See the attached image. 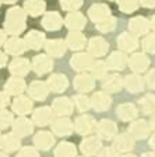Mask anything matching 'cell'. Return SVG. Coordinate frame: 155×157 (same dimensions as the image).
I'll return each instance as SVG.
<instances>
[{
  "label": "cell",
  "mask_w": 155,
  "mask_h": 157,
  "mask_svg": "<svg viewBox=\"0 0 155 157\" xmlns=\"http://www.w3.org/2000/svg\"><path fill=\"white\" fill-rule=\"evenodd\" d=\"M27 27V13L23 7L14 6L7 10L4 20V31L9 35L18 36Z\"/></svg>",
  "instance_id": "6da1fadb"
},
{
  "label": "cell",
  "mask_w": 155,
  "mask_h": 157,
  "mask_svg": "<svg viewBox=\"0 0 155 157\" xmlns=\"http://www.w3.org/2000/svg\"><path fill=\"white\" fill-rule=\"evenodd\" d=\"M97 121H95L94 118L91 117V115H80V117L76 118L74 121V132L80 135H91L92 132H97Z\"/></svg>",
  "instance_id": "7a4b0ae2"
},
{
  "label": "cell",
  "mask_w": 155,
  "mask_h": 157,
  "mask_svg": "<svg viewBox=\"0 0 155 157\" xmlns=\"http://www.w3.org/2000/svg\"><path fill=\"white\" fill-rule=\"evenodd\" d=\"M55 111L52 109V107H39L36 109H34L32 112V122L38 126H48L52 125L55 121Z\"/></svg>",
  "instance_id": "3957f363"
},
{
  "label": "cell",
  "mask_w": 155,
  "mask_h": 157,
  "mask_svg": "<svg viewBox=\"0 0 155 157\" xmlns=\"http://www.w3.org/2000/svg\"><path fill=\"white\" fill-rule=\"evenodd\" d=\"M31 66H32V70L38 76H43L53 69V60H52V58L49 55L41 53V55H36L32 58Z\"/></svg>",
  "instance_id": "277c9868"
},
{
  "label": "cell",
  "mask_w": 155,
  "mask_h": 157,
  "mask_svg": "<svg viewBox=\"0 0 155 157\" xmlns=\"http://www.w3.org/2000/svg\"><path fill=\"white\" fill-rule=\"evenodd\" d=\"M52 126V133L56 136H70L74 132V122L70 121L67 117H59L53 121Z\"/></svg>",
  "instance_id": "5b68a950"
},
{
  "label": "cell",
  "mask_w": 155,
  "mask_h": 157,
  "mask_svg": "<svg viewBox=\"0 0 155 157\" xmlns=\"http://www.w3.org/2000/svg\"><path fill=\"white\" fill-rule=\"evenodd\" d=\"M34 108V102L31 97H25V95H18L16 97L14 101H11V109L14 114L18 117H25V115L31 114Z\"/></svg>",
  "instance_id": "8992f818"
},
{
  "label": "cell",
  "mask_w": 155,
  "mask_h": 157,
  "mask_svg": "<svg viewBox=\"0 0 155 157\" xmlns=\"http://www.w3.org/2000/svg\"><path fill=\"white\" fill-rule=\"evenodd\" d=\"M94 63V59L90 53L85 52H78L76 55L71 56L70 59V66L74 69L76 72H84V70H90L91 66Z\"/></svg>",
  "instance_id": "52a82bcc"
},
{
  "label": "cell",
  "mask_w": 155,
  "mask_h": 157,
  "mask_svg": "<svg viewBox=\"0 0 155 157\" xmlns=\"http://www.w3.org/2000/svg\"><path fill=\"white\" fill-rule=\"evenodd\" d=\"M4 51H6L7 55L18 58L20 55H23L27 51L25 39L20 38V36H11V38H9L6 41V44H4Z\"/></svg>",
  "instance_id": "ba28073f"
},
{
  "label": "cell",
  "mask_w": 155,
  "mask_h": 157,
  "mask_svg": "<svg viewBox=\"0 0 155 157\" xmlns=\"http://www.w3.org/2000/svg\"><path fill=\"white\" fill-rule=\"evenodd\" d=\"M52 109L57 117H68L74 111V102L67 97H57L52 102Z\"/></svg>",
  "instance_id": "9c48e42d"
},
{
  "label": "cell",
  "mask_w": 155,
  "mask_h": 157,
  "mask_svg": "<svg viewBox=\"0 0 155 157\" xmlns=\"http://www.w3.org/2000/svg\"><path fill=\"white\" fill-rule=\"evenodd\" d=\"M34 126H35V124L32 121H29L28 118L18 117L17 119H14L11 129H13V133H16L18 137H25L34 132Z\"/></svg>",
  "instance_id": "30bf717a"
},
{
  "label": "cell",
  "mask_w": 155,
  "mask_h": 157,
  "mask_svg": "<svg viewBox=\"0 0 155 157\" xmlns=\"http://www.w3.org/2000/svg\"><path fill=\"white\" fill-rule=\"evenodd\" d=\"M116 135H117V126L113 121H110V119H102V121L98 122L97 136L99 139L110 140V139H115Z\"/></svg>",
  "instance_id": "8fae6325"
},
{
  "label": "cell",
  "mask_w": 155,
  "mask_h": 157,
  "mask_svg": "<svg viewBox=\"0 0 155 157\" xmlns=\"http://www.w3.org/2000/svg\"><path fill=\"white\" fill-rule=\"evenodd\" d=\"M45 51L46 55L50 58H61L67 51V42L63 39H48L45 42Z\"/></svg>",
  "instance_id": "7c38bea8"
},
{
  "label": "cell",
  "mask_w": 155,
  "mask_h": 157,
  "mask_svg": "<svg viewBox=\"0 0 155 157\" xmlns=\"http://www.w3.org/2000/svg\"><path fill=\"white\" fill-rule=\"evenodd\" d=\"M80 150L87 157L95 156L97 153H99L102 150V142H101V139L98 136H88L81 140Z\"/></svg>",
  "instance_id": "4fadbf2b"
},
{
  "label": "cell",
  "mask_w": 155,
  "mask_h": 157,
  "mask_svg": "<svg viewBox=\"0 0 155 157\" xmlns=\"http://www.w3.org/2000/svg\"><path fill=\"white\" fill-rule=\"evenodd\" d=\"M32 69L31 66V62L28 59L24 58H14L11 62L9 63V70L13 76H17V77H24L29 73V70Z\"/></svg>",
  "instance_id": "5bb4252c"
},
{
  "label": "cell",
  "mask_w": 155,
  "mask_h": 157,
  "mask_svg": "<svg viewBox=\"0 0 155 157\" xmlns=\"http://www.w3.org/2000/svg\"><path fill=\"white\" fill-rule=\"evenodd\" d=\"M73 86L77 91H80L81 94H85L87 91L94 90L95 87V78L92 77V75H88V73H80L74 77V82Z\"/></svg>",
  "instance_id": "9a60e30c"
},
{
  "label": "cell",
  "mask_w": 155,
  "mask_h": 157,
  "mask_svg": "<svg viewBox=\"0 0 155 157\" xmlns=\"http://www.w3.org/2000/svg\"><path fill=\"white\" fill-rule=\"evenodd\" d=\"M88 53L94 58H99V56H103L108 52L109 49V44L102 38V36H92V38L88 41Z\"/></svg>",
  "instance_id": "2e32d148"
},
{
  "label": "cell",
  "mask_w": 155,
  "mask_h": 157,
  "mask_svg": "<svg viewBox=\"0 0 155 157\" xmlns=\"http://www.w3.org/2000/svg\"><path fill=\"white\" fill-rule=\"evenodd\" d=\"M34 144L38 150H50L55 144V135L48 131H39L34 136Z\"/></svg>",
  "instance_id": "e0dca14e"
},
{
  "label": "cell",
  "mask_w": 155,
  "mask_h": 157,
  "mask_svg": "<svg viewBox=\"0 0 155 157\" xmlns=\"http://www.w3.org/2000/svg\"><path fill=\"white\" fill-rule=\"evenodd\" d=\"M49 87H48V83L46 82H41V80H35L29 84L28 87V94L29 97L35 100V101H43L46 100L49 94Z\"/></svg>",
  "instance_id": "ac0fdd59"
},
{
  "label": "cell",
  "mask_w": 155,
  "mask_h": 157,
  "mask_svg": "<svg viewBox=\"0 0 155 157\" xmlns=\"http://www.w3.org/2000/svg\"><path fill=\"white\" fill-rule=\"evenodd\" d=\"M27 90V83L23 77H17V76H13L10 77L9 80L4 84V91L7 93L9 95H21L24 91Z\"/></svg>",
  "instance_id": "d6986e66"
},
{
  "label": "cell",
  "mask_w": 155,
  "mask_h": 157,
  "mask_svg": "<svg viewBox=\"0 0 155 157\" xmlns=\"http://www.w3.org/2000/svg\"><path fill=\"white\" fill-rule=\"evenodd\" d=\"M110 104H112V98L109 97L106 91H95L91 97V107L98 112H103L109 109Z\"/></svg>",
  "instance_id": "ffe728a7"
},
{
  "label": "cell",
  "mask_w": 155,
  "mask_h": 157,
  "mask_svg": "<svg viewBox=\"0 0 155 157\" xmlns=\"http://www.w3.org/2000/svg\"><path fill=\"white\" fill-rule=\"evenodd\" d=\"M21 140L16 133H6L2 135L0 137V150L4 151V153H13V151L21 149Z\"/></svg>",
  "instance_id": "44dd1931"
},
{
  "label": "cell",
  "mask_w": 155,
  "mask_h": 157,
  "mask_svg": "<svg viewBox=\"0 0 155 157\" xmlns=\"http://www.w3.org/2000/svg\"><path fill=\"white\" fill-rule=\"evenodd\" d=\"M85 24H87L85 16L83 13H78V11L67 13V16L65 17V25L70 31H80L85 27Z\"/></svg>",
  "instance_id": "7402d4cb"
},
{
  "label": "cell",
  "mask_w": 155,
  "mask_h": 157,
  "mask_svg": "<svg viewBox=\"0 0 155 157\" xmlns=\"http://www.w3.org/2000/svg\"><path fill=\"white\" fill-rule=\"evenodd\" d=\"M113 149L120 153H126L130 151L134 147V139L130 133H119L113 139Z\"/></svg>",
  "instance_id": "603a6c76"
},
{
  "label": "cell",
  "mask_w": 155,
  "mask_h": 157,
  "mask_svg": "<svg viewBox=\"0 0 155 157\" xmlns=\"http://www.w3.org/2000/svg\"><path fill=\"white\" fill-rule=\"evenodd\" d=\"M48 87L52 93H63L68 87V80L63 73H53L48 78Z\"/></svg>",
  "instance_id": "cb8c5ba5"
},
{
  "label": "cell",
  "mask_w": 155,
  "mask_h": 157,
  "mask_svg": "<svg viewBox=\"0 0 155 157\" xmlns=\"http://www.w3.org/2000/svg\"><path fill=\"white\" fill-rule=\"evenodd\" d=\"M63 24H65V20L61 18V16L56 11L45 13L42 17V27L48 31H57V29L61 28Z\"/></svg>",
  "instance_id": "d4e9b609"
},
{
  "label": "cell",
  "mask_w": 155,
  "mask_h": 157,
  "mask_svg": "<svg viewBox=\"0 0 155 157\" xmlns=\"http://www.w3.org/2000/svg\"><path fill=\"white\" fill-rule=\"evenodd\" d=\"M24 39H25L27 48L34 49V51H38V49L43 48L46 42L45 34L41 33V31H36V29H31L29 33H27Z\"/></svg>",
  "instance_id": "484cf974"
},
{
  "label": "cell",
  "mask_w": 155,
  "mask_h": 157,
  "mask_svg": "<svg viewBox=\"0 0 155 157\" xmlns=\"http://www.w3.org/2000/svg\"><path fill=\"white\" fill-rule=\"evenodd\" d=\"M88 17L98 24L103 20H106L108 17H110V9L103 3H95L88 9Z\"/></svg>",
  "instance_id": "4316f807"
},
{
  "label": "cell",
  "mask_w": 155,
  "mask_h": 157,
  "mask_svg": "<svg viewBox=\"0 0 155 157\" xmlns=\"http://www.w3.org/2000/svg\"><path fill=\"white\" fill-rule=\"evenodd\" d=\"M101 84H102V88L106 93H117L122 90L123 84H124V80L119 75H109L102 78Z\"/></svg>",
  "instance_id": "83f0119b"
},
{
  "label": "cell",
  "mask_w": 155,
  "mask_h": 157,
  "mask_svg": "<svg viewBox=\"0 0 155 157\" xmlns=\"http://www.w3.org/2000/svg\"><path fill=\"white\" fill-rule=\"evenodd\" d=\"M23 9L25 10V13L31 17H38L45 14L46 3L43 0H25L24 2Z\"/></svg>",
  "instance_id": "f1b7e54d"
},
{
  "label": "cell",
  "mask_w": 155,
  "mask_h": 157,
  "mask_svg": "<svg viewBox=\"0 0 155 157\" xmlns=\"http://www.w3.org/2000/svg\"><path fill=\"white\" fill-rule=\"evenodd\" d=\"M66 42L71 51H81L83 48H85L87 41H85L84 34H81L80 31H70L66 36Z\"/></svg>",
  "instance_id": "f546056e"
},
{
  "label": "cell",
  "mask_w": 155,
  "mask_h": 157,
  "mask_svg": "<svg viewBox=\"0 0 155 157\" xmlns=\"http://www.w3.org/2000/svg\"><path fill=\"white\" fill-rule=\"evenodd\" d=\"M129 133L136 139H146L149 133V126L146 121L138 119V121H134L129 128Z\"/></svg>",
  "instance_id": "4dcf8cb0"
},
{
  "label": "cell",
  "mask_w": 155,
  "mask_h": 157,
  "mask_svg": "<svg viewBox=\"0 0 155 157\" xmlns=\"http://www.w3.org/2000/svg\"><path fill=\"white\" fill-rule=\"evenodd\" d=\"M116 115L122 121H131V119H134L137 117V108L133 104H130V102L120 104L116 108Z\"/></svg>",
  "instance_id": "1f68e13d"
},
{
  "label": "cell",
  "mask_w": 155,
  "mask_h": 157,
  "mask_svg": "<svg viewBox=\"0 0 155 157\" xmlns=\"http://www.w3.org/2000/svg\"><path fill=\"white\" fill-rule=\"evenodd\" d=\"M55 157H76L77 156V149L76 144L71 142H60L55 147Z\"/></svg>",
  "instance_id": "d6a6232c"
},
{
  "label": "cell",
  "mask_w": 155,
  "mask_h": 157,
  "mask_svg": "<svg viewBox=\"0 0 155 157\" xmlns=\"http://www.w3.org/2000/svg\"><path fill=\"white\" fill-rule=\"evenodd\" d=\"M124 65H126V56L120 52L110 53V56L106 59L108 69H112V70H122Z\"/></svg>",
  "instance_id": "836d02e7"
},
{
  "label": "cell",
  "mask_w": 155,
  "mask_h": 157,
  "mask_svg": "<svg viewBox=\"0 0 155 157\" xmlns=\"http://www.w3.org/2000/svg\"><path fill=\"white\" fill-rule=\"evenodd\" d=\"M124 87H126L130 93H140V91H142L144 84H142V80L138 76L131 75L124 78Z\"/></svg>",
  "instance_id": "e575fe53"
},
{
  "label": "cell",
  "mask_w": 155,
  "mask_h": 157,
  "mask_svg": "<svg viewBox=\"0 0 155 157\" xmlns=\"http://www.w3.org/2000/svg\"><path fill=\"white\" fill-rule=\"evenodd\" d=\"M106 70H108L106 62L94 60V63H92V66H91V69H90V73L92 75L94 78H101V80H102V78L106 76Z\"/></svg>",
  "instance_id": "d590c367"
},
{
  "label": "cell",
  "mask_w": 155,
  "mask_h": 157,
  "mask_svg": "<svg viewBox=\"0 0 155 157\" xmlns=\"http://www.w3.org/2000/svg\"><path fill=\"white\" fill-rule=\"evenodd\" d=\"M140 109H141L144 114H151L155 111V95L152 94H147L138 101Z\"/></svg>",
  "instance_id": "8d00e7d4"
},
{
  "label": "cell",
  "mask_w": 155,
  "mask_h": 157,
  "mask_svg": "<svg viewBox=\"0 0 155 157\" xmlns=\"http://www.w3.org/2000/svg\"><path fill=\"white\" fill-rule=\"evenodd\" d=\"M73 102H74V107L77 108L80 112H87L91 108V98L87 97L85 94H77L73 98Z\"/></svg>",
  "instance_id": "74e56055"
},
{
  "label": "cell",
  "mask_w": 155,
  "mask_h": 157,
  "mask_svg": "<svg viewBox=\"0 0 155 157\" xmlns=\"http://www.w3.org/2000/svg\"><path fill=\"white\" fill-rule=\"evenodd\" d=\"M117 45L123 51H131V49H134L137 46V41L134 36L129 35V34H122L117 38Z\"/></svg>",
  "instance_id": "f35d334b"
},
{
  "label": "cell",
  "mask_w": 155,
  "mask_h": 157,
  "mask_svg": "<svg viewBox=\"0 0 155 157\" xmlns=\"http://www.w3.org/2000/svg\"><path fill=\"white\" fill-rule=\"evenodd\" d=\"M129 65L134 72H142V70L147 67V65H148V60L146 59L144 55H134L130 59Z\"/></svg>",
  "instance_id": "ab89813d"
},
{
  "label": "cell",
  "mask_w": 155,
  "mask_h": 157,
  "mask_svg": "<svg viewBox=\"0 0 155 157\" xmlns=\"http://www.w3.org/2000/svg\"><path fill=\"white\" fill-rule=\"evenodd\" d=\"M95 27H97V29L101 31V33H110V31H113L115 27H116V18H115V17H108L106 20H103L101 23L95 24Z\"/></svg>",
  "instance_id": "60d3db41"
},
{
  "label": "cell",
  "mask_w": 155,
  "mask_h": 157,
  "mask_svg": "<svg viewBox=\"0 0 155 157\" xmlns=\"http://www.w3.org/2000/svg\"><path fill=\"white\" fill-rule=\"evenodd\" d=\"M14 115L13 112L7 111V109H0V129H7V128L13 126Z\"/></svg>",
  "instance_id": "b9f144b4"
},
{
  "label": "cell",
  "mask_w": 155,
  "mask_h": 157,
  "mask_svg": "<svg viewBox=\"0 0 155 157\" xmlns=\"http://www.w3.org/2000/svg\"><path fill=\"white\" fill-rule=\"evenodd\" d=\"M59 2H60V7L67 13L77 11L83 6V0H59Z\"/></svg>",
  "instance_id": "7bdbcfd3"
},
{
  "label": "cell",
  "mask_w": 155,
  "mask_h": 157,
  "mask_svg": "<svg viewBox=\"0 0 155 157\" xmlns=\"http://www.w3.org/2000/svg\"><path fill=\"white\" fill-rule=\"evenodd\" d=\"M130 28H131L134 33H144L147 29L146 20L144 18H133L131 21H130Z\"/></svg>",
  "instance_id": "ee69618b"
},
{
  "label": "cell",
  "mask_w": 155,
  "mask_h": 157,
  "mask_svg": "<svg viewBox=\"0 0 155 157\" xmlns=\"http://www.w3.org/2000/svg\"><path fill=\"white\" fill-rule=\"evenodd\" d=\"M17 157H39L38 150L35 147L32 146H25V147H21L17 153Z\"/></svg>",
  "instance_id": "f6af8a7d"
},
{
  "label": "cell",
  "mask_w": 155,
  "mask_h": 157,
  "mask_svg": "<svg viewBox=\"0 0 155 157\" xmlns=\"http://www.w3.org/2000/svg\"><path fill=\"white\" fill-rule=\"evenodd\" d=\"M117 3H119L120 10H123V11H133L137 6L136 0H119Z\"/></svg>",
  "instance_id": "bcb514c9"
},
{
  "label": "cell",
  "mask_w": 155,
  "mask_h": 157,
  "mask_svg": "<svg viewBox=\"0 0 155 157\" xmlns=\"http://www.w3.org/2000/svg\"><path fill=\"white\" fill-rule=\"evenodd\" d=\"M98 157H117V151L113 147H103L98 153Z\"/></svg>",
  "instance_id": "7dc6e473"
},
{
  "label": "cell",
  "mask_w": 155,
  "mask_h": 157,
  "mask_svg": "<svg viewBox=\"0 0 155 157\" xmlns=\"http://www.w3.org/2000/svg\"><path fill=\"white\" fill-rule=\"evenodd\" d=\"M10 102V95L6 91H0V109H4Z\"/></svg>",
  "instance_id": "c3c4849f"
},
{
  "label": "cell",
  "mask_w": 155,
  "mask_h": 157,
  "mask_svg": "<svg viewBox=\"0 0 155 157\" xmlns=\"http://www.w3.org/2000/svg\"><path fill=\"white\" fill-rule=\"evenodd\" d=\"M147 82H148V86L151 88H155V72L149 73L148 76H147Z\"/></svg>",
  "instance_id": "681fc988"
},
{
  "label": "cell",
  "mask_w": 155,
  "mask_h": 157,
  "mask_svg": "<svg viewBox=\"0 0 155 157\" xmlns=\"http://www.w3.org/2000/svg\"><path fill=\"white\" fill-rule=\"evenodd\" d=\"M6 65H7V53L0 51V69L4 67Z\"/></svg>",
  "instance_id": "f907efd6"
},
{
  "label": "cell",
  "mask_w": 155,
  "mask_h": 157,
  "mask_svg": "<svg viewBox=\"0 0 155 157\" xmlns=\"http://www.w3.org/2000/svg\"><path fill=\"white\" fill-rule=\"evenodd\" d=\"M7 41V36H6V31L4 29H0V46L4 45Z\"/></svg>",
  "instance_id": "816d5d0a"
},
{
  "label": "cell",
  "mask_w": 155,
  "mask_h": 157,
  "mask_svg": "<svg viewBox=\"0 0 155 157\" xmlns=\"http://www.w3.org/2000/svg\"><path fill=\"white\" fill-rule=\"evenodd\" d=\"M141 2L146 6H155V0H141Z\"/></svg>",
  "instance_id": "f5cc1de1"
},
{
  "label": "cell",
  "mask_w": 155,
  "mask_h": 157,
  "mask_svg": "<svg viewBox=\"0 0 155 157\" xmlns=\"http://www.w3.org/2000/svg\"><path fill=\"white\" fill-rule=\"evenodd\" d=\"M149 146H151L152 149H154V150H155V135L151 137V140H149Z\"/></svg>",
  "instance_id": "db71d44e"
},
{
  "label": "cell",
  "mask_w": 155,
  "mask_h": 157,
  "mask_svg": "<svg viewBox=\"0 0 155 157\" xmlns=\"http://www.w3.org/2000/svg\"><path fill=\"white\" fill-rule=\"evenodd\" d=\"M16 2H18V0H2V3H6V4H14Z\"/></svg>",
  "instance_id": "11a10c76"
},
{
  "label": "cell",
  "mask_w": 155,
  "mask_h": 157,
  "mask_svg": "<svg viewBox=\"0 0 155 157\" xmlns=\"http://www.w3.org/2000/svg\"><path fill=\"white\" fill-rule=\"evenodd\" d=\"M141 157H155V154L154 153H144Z\"/></svg>",
  "instance_id": "9f6ffc18"
},
{
  "label": "cell",
  "mask_w": 155,
  "mask_h": 157,
  "mask_svg": "<svg viewBox=\"0 0 155 157\" xmlns=\"http://www.w3.org/2000/svg\"><path fill=\"white\" fill-rule=\"evenodd\" d=\"M151 128L155 131V117H152V119H151Z\"/></svg>",
  "instance_id": "6f0895ef"
},
{
  "label": "cell",
  "mask_w": 155,
  "mask_h": 157,
  "mask_svg": "<svg viewBox=\"0 0 155 157\" xmlns=\"http://www.w3.org/2000/svg\"><path fill=\"white\" fill-rule=\"evenodd\" d=\"M0 157H9V154L4 153V151H0Z\"/></svg>",
  "instance_id": "680465c9"
},
{
  "label": "cell",
  "mask_w": 155,
  "mask_h": 157,
  "mask_svg": "<svg viewBox=\"0 0 155 157\" xmlns=\"http://www.w3.org/2000/svg\"><path fill=\"white\" fill-rule=\"evenodd\" d=\"M122 157H136L134 154H124V156H122Z\"/></svg>",
  "instance_id": "91938a15"
},
{
  "label": "cell",
  "mask_w": 155,
  "mask_h": 157,
  "mask_svg": "<svg viewBox=\"0 0 155 157\" xmlns=\"http://www.w3.org/2000/svg\"><path fill=\"white\" fill-rule=\"evenodd\" d=\"M0 6H2V0H0Z\"/></svg>",
  "instance_id": "94428289"
},
{
  "label": "cell",
  "mask_w": 155,
  "mask_h": 157,
  "mask_svg": "<svg viewBox=\"0 0 155 157\" xmlns=\"http://www.w3.org/2000/svg\"><path fill=\"white\" fill-rule=\"evenodd\" d=\"M0 137H2V135H0Z\"/></svg>",
  "instance_id": "6125c7cd"
},
{
  "label": "cell",
  "mask_w": 155,
  "mask_h": 157,
  "mask_svg": "<svg viewBox=\"0 0 155 157\" xmlns=\"http://www.w3.org/2000/svg\"><path fill=\"white\" fill-rule=\"evenodd\" d=\"M85 157H87V156H85Z\"/></svg>",
  "instance_id": "be15d7a7"
}]
</instances>
